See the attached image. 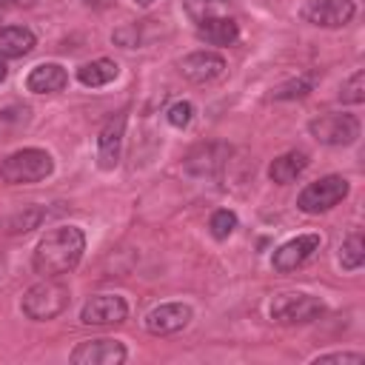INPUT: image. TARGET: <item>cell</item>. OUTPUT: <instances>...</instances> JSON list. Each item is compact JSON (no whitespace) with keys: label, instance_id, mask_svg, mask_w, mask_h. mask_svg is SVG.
Returning <instances> with one entry per match:
<instances>
[{"label":"cell","instance_id":"cell-20","mask_svg":"<svg viewBox=\"0 0 365 365\" xmlns=\"http://www.w3.org/2000/svg\"><path fill=\"white\" fill-rule=\"evenodd\" d=\"M43 220H46V211H43L40 205H31V208H26V211H17V214L6 217V220H3V231H6V234H26V231L37 228Z\"/></svg>","mask_w":365,"mask_h":365},{"label":"cell","instance_id":"cell-3","mask_svg":"<svg viewBox=\"0 0 365 365\" xmlns=\"http://www.w3.org/2000/svg\"><path fill=\"white\" fill-rule=\"evenodd\" d=\"M54 171V160L43 148H20L0 163V180L6 185L40 182Z\"/></svg>","mask_w":365,"mask_h":365},{"label":"cell","instance_id":"cell-14","mask_svg":"<svg viewBox=\"0 0 365 365\" xmlns=\"http://www.w3.org/2000/svg\"><path fill=\"white\" fill-rule=\"evenodd\" d=\"M180 71L191 83H211L225 74V60L217 51H194L180 60Z\"/></svg>","mask_w":365,"mask_h":365},{"label":"cell","instance_id":"cell-32","mask_svg":"<svg viewBox=\"0 0 365 365\" xmlns=\"http://www.w3.org/2000/svg\"><path fill=\"white\" fill-rule=\"evenodd\" d=\"M134 3H137V6H151L154 0H134Z\"/></svg>","mask_w":365,"mask_h":365},{"label":"cell","instance_id":"cell-2","mask_svg":"<svg viewBox=\"0 0 365 365\" xmlns=\"http://www.w3.org/2000/svg\"><path fill=\"white\" fill-rule=\"evenodd\" d=\"M71 302V291L60 277H43L40 282H34L26 294H23V314L34 322H46L60 317Z\"/></svg>","mask_w":365,"mask_h":365},{"label":"cell","instance_id":"cell-29","mask_svg":"<svg viewBox=\"0 0 365 365\" xmlns=\"http://www.w3.org/2000/svg\"><path fill=\"white\" fill-rule=\"evenodd\" d=\"M6 77H9V68H6V63H3V60H0V83H3V80H6Z\"/></svg>","mask_w":365,"mask_h":365},{"label":"cell","instance_id":"cell-18","mask_svg":"<svg viewBox=\"0 0 365 365\" xmlns=\"http://www.w3.org/2000/svg\"><path fill=\"white\" fill-rule=\"evenodd\" d=\"M305 168H308V154H305V151H285V154H279V157L268 165V180L277 182V185H288V182H294Z\"/></svg>","mask_w":365,"mask_h":365},{"label":"cell","instance_id":"cell-34","mask_svg":"<svg viewBox=\"0 0 365 365\" xmlns=\"http://www.w3.org/2000/svg\"><path fill=\"white\" fill-rule=\"evenodd\" d=\"M3 271H6V262H3V254H0V277H3Z\"/></svg>","mask_w":365,"mask_h":365},{"label":"cell","instance_id":"cell-13","mask_svg":"<svg viewBox=\"0 0 365 365\" xmlns=\"http://www.w3.org/2000/svg\"><path fill=\"white\" fill-rule=\"evenodd\" d=\"M123 134H125V114H114L97 137V165L103 171L117 168L120 163V151H123Z\"/></svg>","mask_w":365,"mask_h":365},{"label":"cell","instance_id":"cell-22","mask_svg":"<svg viewBox=\"0 0 365 365\" xmlns=\"http://www.w3.org/2000/svg\"><path fill=\"white\" fill-rule=\"evenodd\" d=\"M29 108L26 106H9V108H3L0 111V140H9V137H14L20 128H26V123H29Z\"/></svg>","mask_w":365,"mask_h":365},{"label":"cell","instance_id":"cell-15","mask_svg":"<svg viewBox=\"0 0 365 365\" xmlns=\"http://www.w3.org/2000/svg\"><path fill=\"white\" fill-rule=\"evenodd\" d=\"M66 83H68V74L60 63H40L26 77V88L34 94H57L66 88Z\"/></svg>","mask_w":365,"mask_h":365},{"label":"cell","instance_id":"cell-17","mask_svg":"<svg viewBox=\"0 0 365 365\" xmlns=\"http://www.w3.org/2000/svg\"><path fill=\"white\" fill-rule=\"evenodd\" d=\"M34 46H37V37L26 26H6V29H0V60L23 57Z\"/></svg>","mask_w":365,"mask_h":365},{"label":"cell","instance_id":"cell-23","mask_svg":"<svg viewBox=\"0 0 365 365\" xmlns=\"http://www.w3.org/2000/svg\"><path fill=\"white\" fill-rule=\"evenodd\" d=\"M362 262H365V242L359 234H351L339 248V265L345 271H356Z\"/></svg>","mask_w":365,"mask_h":365},{"label":"cell","instance_id":"cell-24","mask_svg":"<svg viewBox=\"0 0 365 365\" xmlns=\"http://www.w3.org/2000/svg\"><path fill=\"white\" fill-rule=\"evenodd\" d=\"M314 80H317V74H302V77H294V80H288V83L277 86L271 97H274V100H297V97H305V94L314 88Z\"/></svg>","mask_w":365,"mask_h":365},{"label":"cell","instance_id":"cell-10","mask_svg":"<svg viewBox=\"0 0 365 365\" xmlns=\"http://www.w3.org/2000/svg\"><path fill=\"white\" fill-rule=\"evenodd\" d=\"M125 356H128V351L117 339H88L71 351L74 365H120V362H125Z\"/></svg>","mask_w":365,"mask_h":365},{"label":"cell","instance_id":"cell-21","mask_svg":"<svg viewBox=\"0 0 365 365\" xmlns=\"http://www.w3.org/2000/svg\"><path fill=\"white\" fill-rule=\"evenodd\" d=\"M228 11H231V3L228 0H185V14L194 23H202L208 17H222Z\"/></svg>","mask_w":365,"mask_h":365},{"label":"cell","instance_id":"cell-31","mask_svg":"<svg viewBox=\"0 0 365 365\" xmlns=\"http://www.w3.org/2000/svg\"><path fill=\"white\" fill-rule=\"evenodd\" d=\"M88 6H106V3H111V0H86Z\"/></svg>","mask_w":365,"mask_h":365},{"label":"cell","instance_id":"cell-1","mask_svg":"<svg viewBox=\"0 0 365 365\" xmlns=\"http://www.w3.org/2000/svg\"><path fill=\"white\" fill-rule=\"evenodd\" d=\"M83 251H86V234L77 225H60L37 242L31 254V265L40 277H63L77 268Z\"/></svg>","mask_w":365,"mask_h":365},{"label":"cell","instance_id":"cell-27","mask_svg":"<svg viewBox=\"0 0 365 365\" xmlns=\"http://www.w3.org/2000/svg\"><path fill=\"white\" fill-rule=\"evenodd\" d=\"M165 117H168V123H171L174 128H185V125L191 123V117H194V106H191L188 100H177L174 106H168Z\"/></svg>","mask_w":365,"mask_h":365},{"label":"cell","instance_id":"cell-19","mask_svg":"<svg viewBox=\"0 0 365 365\" xmlns=\"http://www.w3.org/2000/svg\"><path fill=\"white\" fill-rule=\"evenodd\" d=\"M120 74V66L108 57H100V60H91V63H83L77 68V80L86 86V88H100V86H108L114 77Z\"/></svg>","mask_w":365,"mask_h":365},{"label":"cell","instance_id":"cell-33","mask_svg":"<svg viewBox=\"0 0 365 365\" xmlns=\"http://www.w3.org/2000/svg\"><path fill=\"white\" fill-rule=\"evenodd\" d=\"M6 3H9V0H0V17H3V11H6Z\"/></svg>","mask_w":365,"mask_h":365},{"label":"cell","instance_id":"cell-5","mask_svg":"<svg viewBox=\"0 0 365 365\" xmlns=\"http://www.w3.org/2000/svg\"><path fill=\"white\" fill-rule=\"evenodd\" d=\"M325 314L322 299L311 294H279L271 302V319L279 325H305Z\"/></svg>","mask_w":365,"mask_h":365},{"label":"cell","instance_id":"cell-11","mask_svg":"<svg viewBox=\"0 0 365 365\" xmlns=\"http://www.w3.org/2000/svg\"><path fill=\"white\" fill-rule=\"evenodd\" d=\"M191 322V308L185 302H163L145 314V328L154 336H168Z\"/></svg>","mask_w":365,"mask_h":365},{"label":"cell","instance_id":"cell-7","mask_svg":"<svg viewBox=\"0 0 365 365\" xmlns=\"http://www.w3.org/2000/svg\"><path fill=\"white\" fill-rule=\"evenodd\" d=\"M356 14L354 0H305L299 17L319 29H339Z\"/></svg>","mask_w":365,"mask_h":365},{"label":"cell","instance_id":"cell-12","mask_svg":"<svg viewBox=\"0 0 365 365\" xmlns=\"http://www.w3.org/2000/svg\"><path fill=\"white\" fill-rule=\"evenodd\" d=\"M228 154H231V148L222 145V143H200V145H194L185 154V163L182 165L194 177H214L225 165Z\"/></svg>","mask_w":365,"mask_h":365},{"label":"cell","instance_id":"cell-6","mask_svg":"<svg viewBox=\"0 0 365 365\" xmlns=\"http://www.w3.org/2000/svg\"><path fill=\"white\" fill-rule=\"evenodd\" d=\"M308 131L314 134V140H319L325 145H351L359 137V120L354 114L328 111V114L314 117L308 123Z\"/></svg>","mask_w":365,"mask_h":365},{"label":"cell","instance_id":"cell-16","mask_svg":"<svg viewBox=\"0 0 365 365\" xmlns=\"http://www.w3.org/2000/svg\"><path fill=\"white\" fill-rule=\"evenodd\" d=\"M197 37L205 40L208 46H231L240 37V26L231 14L222 17H208L202 23H197Z\"/></svg>","mask_w":365,"mask_h":365},{"label":"cell","instance_id":"cell-26","mask_svg":"<svg viewBox=\"0 0 365 365\" xmlns=\"http://www.w3.org/2000/svg\"><path fill=\"white\" fill-rule=\"evenodd\" d=\"M339 100L342 103H362L365 100V71H354L345 83H342V91H339Z\"/></svg>","mask_w":365,"mask_h":365},{"label":"cell","instance_id":"cell-25","mask_svg":"<svg viewBox=\"0 0 365 365\" xmlns=\"http://www.w3.org/2000/svg\"><path fill=\"white\" fill-rule=\"evenodd\" d=\"M208 228H211V237L214 240H228L237 228V214L228 211V208H217L208 220Z\"/></svg>","mask_w":365,"mask_h":365},{"label":"cell","instance_id":"cell-28","mask_svg":"<svg viewBox=\"0 0 365 365\" xmlns=\"http://www.w3.org/2000/svg\"><path fill=\"white\" fill-rule=\"evenodd\" d=\"M362 359H365L362 354H345V351H342V354H322V356H317V359H311V362H314V365H317V362H354V365H356V362H362Z\"/></svg>","mask_w":365,"mask_h":365},{"label":"cell","instance_id":"cell-30","mask_svg":"<svg viewBox=\"0 0 365 365\" xmlns=\"http://www.w3.org/2000/svg\"><path fill=\"white\" fill-rule=\"evenodd\" d=\"M9 3H14V6H34L37 0H9Z\"/></svg>","mask_w":365,"mask_h":365},{"label":"cell","instance_id":"cell-9","mask_svg":"<svg viewBox=\"0 0 365 365\" xmlns=\"http://www.w3.org/2000/svg\"><path fill=\"white\" fill-rule=\"evenodd\" d=\"M317 251H319V237H317V234H299V237L282 242V245L274 251L271 265H274L279 274H288V271H297L299 265H305Z\"/></svg>","mask_w":365,"mask_h":365},{"label":"cell","instance_id":"cell-8","mask_svg":"<svg viewBox=\"0 0 365 365\" xmlns=\"http://www.w3.org/2000/svg\"><path fill=\"white\" fill-rule=\"evenodd\" d=\"M125 317H128V302L117 294H97L80 311L83 325H100V328L120 325V322H125Z\"/></svg>","mask_w":365,"mask_h":365},{"label":"cell","instance_id":"cell-4","mask_svg":"<svg viewBox=\"0 0 365 365\" xmlns=\"http://www.w3.org/2000/svg\"><path fill=\"white\" fill-rule=\"evenodd\" d=\"M348 180L339 177V174H328V177H319L317 182H308L299 197H297V208L305 211V214H325L331 211L334 205H339L345 197H348Z\"/></svg>","mask_w":365,"mask_h":365}]
</instances>
